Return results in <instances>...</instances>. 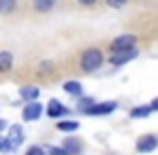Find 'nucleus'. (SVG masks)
<instances>
[{"label": "nucleus", "mask_w": 158, "mask_h": 155, "mask_svg": "<svg viewBox=\"0 0 158 155\" xmlns=\"http://www.w3.org/2000/svg\"><path fill=\"white\" fill-rule=\"evenodd\" d=\"M50 155H67V153H65V149H56V146H52V149H50Z\"/></svg>", "instance_id": "6ab92c4d"}, {"label": "nucleus", "mask_w": 158, "mask_h": 155, "mask_svg": "<svg viewBox=\"0 0 158 155\" xmlns=\"http://www.w3.org/2000/svg\"><path fill=\"white\" fill-rule=\"evenodd\" d=\"M22 136H24V134H22V129H20L18 125H13V127H11V131H9V144H11V149H15V146H20V144H22V140H24Z\"/></svg>", "instance_id": "0eeeda50"}, {"label": "nucleus", "mask_w": 158, "mask_h": 155, "mask_svg": "<svg viewBox=\"0 0 158 155\" xmlns=\"http://www.w3.org/2000/svg\"><path fill=\"white\" fill-rule=\"evenodd\" d=\"M78 2H80V5H87V7H91V5L95 2V0H78Z\"/></svg>", "instance_id": "412c9836"}, {"label": "nucleus", "mask_w": 158, "mask_h": 155, "mask_svg": "<svg viewBox=\"0 0 158 155\" xmlns=\"http://www.w3.org/2000/svg\"><path fill=\"white\" fill-rule=\"evenodd\" d=\"M134 50H126V52H115L113 54V58H110V63L113 65H123V63H128L130 58H134Z\"/></svg>", "instance_id": "423d86ee"}, {"label": "nucleus", "mask_w": 158, "mask_h": 155, "mask_svg": "<svg viewBox=\"0 0 158 155\" xmlns=\"http://www.w3.org/2000/svg\"><path fill=\"white\" fill-rule=\"evenodd\" d=\"M59 129L61 131H76L78 129V123H74V121L72 123H59Z\"/></svg>", "instance_id": "2eb2a0df"}, {"label": "nucleus", "mask_w": 158, "mask_h": 155, "mask_svg": "<svg viewBox=\"0 0 158 155\" xmlns=\"http://www.w3.org/2000/svg\"><path fill=\"white\" fill-rule=\"evenodd\" d=\"M132 48H134V37L132 35H121L110 43L113 52H126V50H132Z\"/></svg>", "instance_id": "f03ea898"}, {"label": "nucleus", "mask_w": 158, "mask_h": 155, "mask_svg": "<svg viewBox=\"0 0 158 155\" xmlns=\"http://www.w3.org/2000/svg\"><path fill=\"white\" fill-rule=\"evenodd\" d=\"M65 153H67V155H78V153H80V144H78L76 140H67V142H65Z\"/></svg>", "instance_id": "ddd939ff"}, {"label": "nucleus", "mask_w": 158, "mask_h": 155, "mask_svg": "<svg viewBox=\"0 0 158 155\" xmlns=\"http://www.w3.org/2000/svg\"><path fill=\"white\" fill-rule=\"evenodd\" d=\"M67 110L61 106V101H56V99H52L50 101V106H48V116L50 118H56V116H61V114H65Z\"/></svg>", "instance_id": "6e6552de"}, {"label": "nucleus", "mask_w": 158, "mask_h": 155, "mask_svg": "<svg viewBox=\"0 0 158 155\" xmlns=\"http://www.w3.org/2000/svg\"><path fill=\"white\" fill-rule=\"evenodd\" d=\"M5 127H7V123H5V121H0V131H2Z\"/></svg>", "instance_id": "4be33fe9"}, {"label": "nucleus", "mask_w": 158, "mask_h": 155, "mask_svg": "<svg viewBox=\"0 0 158 155\" xmlns=\"http://www.w3.org/2000/svg\"><path fill=\"white\" fill-rule=\"evenodd\" d=\"M106 2H108L110 7H115V9H119V7H123V5H126V0H106Z\"/></svg>", "instance_id": "a211bd4d"}, {"label": "nucleus", "mask_w": 158, "mask_h": 155, "mask_svg": "<svg viewBox=\"0 0 158 155\" xmlns=\"http://www.w3.org/2000/svg\"><path fill=\"white\" fill-rule=\"evenodd\" d=\"M102 60H104V56H102L100 50H87L82 54V58H80V67L85 71H95L102 65Z\"/></svg>", "instance_id": "f257e3e1"}, {"label": "nucleus", "mask_w": 158, "mask_h": 155, "mask_svg": "<svg viewBox=\"0 0 158 155\" xmlns=\"http://www.w3.org/2000/svg\"><path fill=\"white\" fill-rule=\"evenodd\" d=\"M15 7V0H0V13H11Z\"/></svg>", "instance_id": "4468645a"}, {"label": "nucleus", "mask_w": 158, "mask_h": 155, "mask_svg": "<svg viewBox=\"0 0 158 155\" xmlns=\"http://www.w3.org/2000/svg\"><path fill=\"white\" fill-rule=\"evenodd\" d=\"M158 146V140L154 138V136H143V138H139V142H136V149L141 151V153H149V151H154Z\"/></svg>", "instance_id": "7ed1b4c3"}, {"label": "nucleus", "mask_w": 158, "mask_h": 155, "mask_svg": "<svg viewBox=\"0 0 158 155\" xmlns=\"http://www.w3.org/2000/svg\"><path fill=\"white\" fill-rule=\"evenodd\" d=\"M13 65V56L11 52H0V71H9Z\"/></svg>", "instance_id": "1a4fd4ad"}, {"label": "nucleus", "mask_w": 158, "mask_h": 155, "mask_svg": "<svg viewBox=\"0 0 158 155\" xmlns=\"http://www.w3.org/2000/svg\"><path fill=\"white\" fill-rule=\"evenodd\" d=\"M24 99H31V101H35L37 97H39V88H35V86H28V88H22V93H20Z\"/></svg>", "instance_id": "f8f14e48"}, {"label": "nucleus", "mask_w": 158, "mask_h": 155, "mask_svg": "<svg viewBox=\"0 0 158 155\" xmlns=\"http://www.w3.org/2000/svg\"><path fill=\"white\" fill-rule=\"evenodd\" d=\"M117 106H115V101H106V103H98V106H91L87 112L89 114H108V112H113Z\"/></svg>", "instance_id": "39448f33"}, {"label": "nucleus", "mask_w": 158, "mask_h": 155, "mask_svg": "<svg viewBox=\"0 0 158 155\" xmlns=\"http://www.w3.org/2000/svg\"><path fill=\"white\" fill-rule=\"evenodd\" d=\"M54 2L56 0H33V5H35L37 11H50L54 7Z\"/></svg>", "instance_id": "9d476101"}, {"label": "nucleus", "mask_w": 158, "mask_h": 155, "mask_svg": "<svg viewBox=\"0 0 158 155\" xmlns=\"http://www.w3.org/2000/svg\"><path fill=\"white\" fill-rule=\"evenodd\" d=\"M130 114H132L134 118H139V116H147V114H149V108H134Z\"/></svg>", "instance_id": "dca6fc26"}, {"label": "nucleus", "mask_w": 158, "mask_h": 155, "mask_svg": "<svg viewBox=\"0 0 158 155\" xmlns=\"http://www.w3.org/2000/svg\"><path fill=\"white\" fill-rule=\"evenodd\" d=\"M39 116H41V103L31 101V103L24 108V121H37Z\"/></svg>", "instance_id": "20e7f679"}, {"label": "nucleus", "mask_w": 158, "mask_h": 155, "mask_svg": "<svg viewBox=\"0 0 158 155\" xmlns=\"http://www.w3.org/2000/svg\"><path fill=\"white\" fill-rule=\"evenodd\" d=\"M26 155H46V153H44V149H39V146H31Z\"/></svg>", "instance_id": "f3484780"}, {"label": "nucleus", "mask_w": 158, "mask_h": 155, "mask_svg": "<svg viewBox=\"0 0 158 155\" xmlns=\"http://www.w3.org/2000/svg\"><path fill=\"white\" fill-rule=\"evenodd\" d=\"M63 88H65V93H69V95H80V93H82L80 82H65Z\"/></svg>", "instance_id": "9b49d317"}, {"label": "nucleus", "mask_w": 158, "mask_h": 155, "mask_svg": "<svg viewBox=\"0 0 158 155\" xmlns=\"http://www.w3.org/2000/svg\"><path fill=\"white\" fill-rule=\"evenodd\" d=\"M152 108H154V110H158V99H156V101L152 103Z\"/></svg>", "instance_id": "5701e85b"}, {"label": "nucleus", "mask_w": 158, "mask_h": 155, "mask_svg": "<svg viewBox=\"0 0 158 155\" xmlns=\"http://www.w3.org/2000/svg\"><path fill=\"white\" fill-rule=\"evenodd\" d=\"M9 149H11L9 140H2V138H0V151H9Z\"/></svg>", "instance_id": "aec40b11"}]
</instances>
